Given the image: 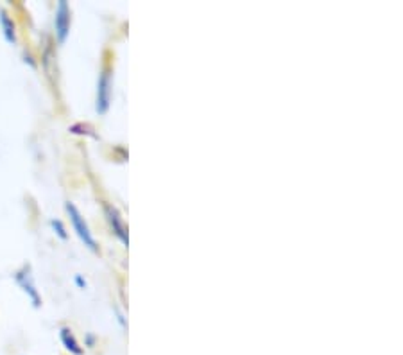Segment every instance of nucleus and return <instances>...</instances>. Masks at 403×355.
I'll return each instance as SVG.
<instances>
[{
	"mask_svg": "<svg viewBox=\"0 0 403 355\" xmlns=\"http://www.w3.org/2000/svg\"><path fill=\"white\" fill-rule=\"evenodd\" d=\"M65 212H66V215L71 217L72 228H74L75 236L81 239V242L85 244V246H87L90 252H94V253L99 252V244H97V240H95L94 233H91L90 226H88L87 219L82 217L81 212H79V208L75 207L74 203L66 201L65 203Z\"/></svg>",
	"mask_w": 403,
	"mask_h": 355,
	"instance_id": "obj_1",
	"label": "nucleus"
},
{
	"mask_svg": "<svg viewBox=\"0 0 403 355\" xmlns=\"http://www.w3.org/2000/svg\"><path fill=\"white\" fill-rule=\"evenodd\" d=\"M71 24H72V11L68 2L59 0L56 6V13H54V34H56V42L59 45L66 42V38L71 34Z\"/></svg>",
	"mask_w": 403,
	"mask_h": 355,
	"instance_id": "obj_2",
	"label": "nucleus"
},
{
	"mask_svg": "<svg viewBox=\"0 0 403 355\" xmlns=\"http://www.w3.org/2000/svg\"><path fill=\"white\" fill-rule=\"evenodd\" d=\"M111 103V72L108 68H103L97 79V94H95V112L99 115L110 110Z\"/></svg>",
	"mask_w": 403,
	"mask_h": 355,
	"instance_id": "obj_3",
	"label": "nucleus"
},
{
	"mask_svg": "<svg viewBox=\"0 0 403 355\" xmlns=\"http://www.w3.org/2000/svg\"><path fill=\"white\" fill-rule=\"evenodd\" d=\"M15 280L20 285V289L27 294V298L31 300L33 307H41V296L36 289V284H34L33 273H31V266H22L17 273H15Z\"/></svg>",
	"mask_w": 403,
	"mask_h": 355,
	"instance_id": "obj_4",
	"label": "nucleus"
},
{
	"mask_svg": "<svg viewBox=\"0 0 403 355\" xmlns=\"http://www.w3.org/2000/svg\"><path fill=\"white\" fill-rule=\"evenodd\" d=\"M104 214H106V219H108V223H110V226H111V230H113V233H115V236L119 237L120 242L128 246V244H129L128 226H126V223H124L120 212L117 210L115 207H111V205H104Z\"/></svg>",
	"mask_w": 403,
	"mask_h": 355,
	"instance_id": "obj_5",
	"label": "nucleus"
},
{
	"mask_svg": "<svg viewBox=\"0 0 403 355\" xmlns=\"http://www.w3.org/2000/svg\"><path fill=\"white\" fill-rule=\"evenodd\" d=\"M0 31H2V36H4V40L9 45L17 43V24H15V18L11 17V13L6 8H0Z\"/></svg>",
	"mask_w": 403,
	"mask_h": 355,
	"instance_id": "obj_6",
	"label": "nucleus"
},
{
	"mask_svg": "<svg viewBox=\"0 0 403 355\" xmlns=\"http://www.w3.org/2000/svg\"><path fill=\"white\" fill-rule=\"evenodd\" d=\"M59 339H61V343H63V347H65V350L71 352L72 355L85 354V348L81 347V343L78 341L75 334L72 332V328H68V326H61V331H59Z\"/></svg>",
	"mask_w": 403,
	"mask_h": 355,
	"instance_id": "obj_7",
	"label": "nucleus"
},
{
	"mask_svg": "<svg viewBox=\"0 0 403 355\" xmlns=\"http://www.w3.org/2000/svg\"><path fill=\"white\" fill-rule=\"evenodd\" d=\"M50 226H52L54 233H56V236H58L59 239H61V240L68 239V231H66L65 224H63L61 219H52V221H50Z\"/></svg>",
	"mask_w": 403,
	"mask_h": 355,
	"instance_id": "obj_8",
	"label": "nucleus"
},
{
	"mask_svg": "<svg viewBox=\"0 0 403 355\" xmlns=\"http://www.w3.org/2000/svg\"><path fill=\"white\" fill-rule=\"evenodd\" d=\"M24 58H25V63H29V65L33 66V68H36V63H34V59H33V56H31V54L25 52Z\"/></svg>",
	"mask_w": 403,
	"mask_h": 355,
	"instance_id": "obj_9",
	"label": "nucleus"
},
{
	"mask_svg": "<svg viewBox=\"0 0 403 355\" xmlns=\"http://www.w3.org/2000/svg\"><path fill=\"white\" fill-rule=\"evenodd\" d=\"M75 282H78V285H79V287H87V282L82 280V278L79 277V275H78V277H75Z\"/></svg>",
	"mask_w": 403,
	"mask_h": 355,
	"instance_id": "obj_10",
	"label": "nucleus"
}]
</instances>
